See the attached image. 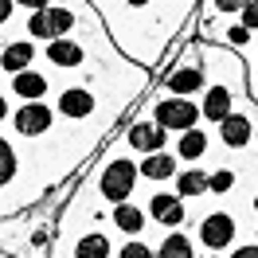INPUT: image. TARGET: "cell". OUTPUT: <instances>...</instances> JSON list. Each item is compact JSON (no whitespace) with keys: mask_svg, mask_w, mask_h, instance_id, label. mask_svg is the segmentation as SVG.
I'll return each instance as SVG.
<instances>
[{"mask_svg":"<svg viewBox=\"0 0 258 258\" xmlns=\"http://www.w3.org/2000/svg\"><path fill=\"white\" fill-rule=\"evenodd\" d=\"M137 164L133 161H113L106 164V172H102V196L106 200H113L117 208H121V200H125L129 192H133V184H137Z\"/></svg>","mask_w":258,"mask_h":258,"instance_id":"cell-1","label":"cell"},{"mask_svg":"<svg viewBox=\"0 0 258 258\" xmlns=\"http://www.w3.org/2000/svg\"><path fill=\"white\" fill-rule=\"evenodd\" d=\"M32 35H43V39H51L55 43V35H63L75 28V12L71 8H63V4H47V8H35L32 16Z\"/></svg>","mask_w":258,"mask_h":258,"instance_id":"cell-2","label":"cell"},{"mask_svg":"<svg viewBox=\"0 0 258 258\" xmlns=\"http://www.w3.org/2000/svg\"><path fill=\"white\" fill-rule=\"evenodd\" d=\"M153 117H157V125H161V129H180V133H192L200 110H196L192 102H184V98H168V102H161V106L153 110Z\"/></svg>","mask_w":258,"mask_h":258,"instance_id":"cell-3","label":"cell"},{"mask_svg":"<svg viewBox=\"0 0 258 258\" xmlns=\"http://www.w3.org/2000/svg\"><path fill=\"white\" fill-rule=\"evenodd\" d=\"M200 239L208 242L211 250L227 246V242L235 239V219H231L227 211H211V215H204V223H200Z\"/></svg>","mask_w":258,"mask_h":258,"instance_id":"cell-4","label":"cell"},{"mask_svg":"<svg viewBox=\"0 0 258 258\" xmlns=\"http://www.w3.org/2000/svg\"><path fill=\"white\" fill-rule=\"evenodd\" d=\"M12 129L28 133V137L47 133V129H51V106H43V102H28V106H20V113H12Z\"/></svg>","mask_w":258,"mask_h":258,"instance_id":"cell-5","label":"cell"},{"mask_svg":"<svg viewBox=\"0 0 258 258\" xmlns=\"http://www.w3.org/2000/svg\"><path fill=\"white\" fill-rule=\"evenodd\" d=\"M164 133H168V129L149 125V121H137V125L129 129V145L137 149V153H149V157H157V153L164 149Z\"/></svg>","mask_w":258,"mask_h":258,"instance_id":"cell-6","label":"cell"},{"mask_svg":"<svg viewBox=\"0 0 258 258\" xmlns=\"http://www.w3.org/2000/svg\"><path fill=\"white\" fill-rule=\"evenodd\" d=\"M200 113H204L208 121H219V125H223L227 117H231V90H227V86H208V98H204Z\"/></svg>","mask_w":258,"mask_h":258,"instance_id":"cell-7","label":"cell"},{"mask_svg":"<svg viewBox=\"0 0 258 258\" xmlns=\"http://www.w3.org/2000/svg\"><path fill=\"white\" fill-rule=\"evenodd\" d=\"M59 110H63L67 117H90L94 98L86 94L82 86H71V90H63V94H59Z\"/></svg>","mask_w":258,"mask_h":258,"instance_id":"cell-8","label":"cell"},{"mask_svg":"<svg viewBox=\"0 0 258 258\" xmlns=\"http://www.w3.org/2000/svg\"><path fill=\"white\" fill-rule=\"evenodd\" d=\"M164 86H168V90H172V94H192V90H200V86H204V71H200V67H176V71H172V75H168V82H164Z\"/></svg>","mask_w":258,"mask_h":258,"instance_id":"cell-9","label":"cell"},{"mask_svg":"<svg viewBox=\"0 0 258 258\" xmlns=\"http://www.w3.org/2000/svg\"><path fill=\"white\" fill-rule=\"evenodd\" d=\"M141 176H145V180H168V176H176V157H168V153L145 157V161H141Z\"/></svg>","mask_w":258,"mask_h":258,"instance_id":"cell-10","label":"cell"},{"mask_svg":"<svg viewBox=\"0 0 258 258\" xmlns=\"http://www.w3.org/2000/svg\"><path fill=\"white\" fill-rule=\"evenodd\" d=\"M12 94H20V98H43L47 94V79L43 75H35V71H24V75H16L12 79Z\"/></svg>","mask_w":258,"mask_h":258,"instance_id":"cell-11","label":"cell"},{"mask_svg":"<svg viewBox=\"0 0 258 258\" xmlns=\"http://www.w3.org/2000/svg\"><path fill=\"white\" fill-rule=\"evenodd\" d=\"M47 59L55 67H79L82 63V47L71 43V39H55V43H47Z\"/></svg>","mask_w":258,"mask_h":258,"instance_id":"cell-12","label":"cell"},{"mask_svg":"<svg viewBox=\"0 0 258 258\" xmlns=\"http://www.w3.org/2000/svg\"><path fill=\"white\" fill-rule=\"evenodd\" d=\"M149 211H153V219H161V223H168V227L184 219V208H180V200H176V196H153Z\"/></svg>","mask_w":258,"mask_h":258,"instance_id":"cell-13","label":"cell"},{"mask_svg":"<svg viewBox=\"0 0 258 258\" xmlns=\"http://www.w3.org/2000/svg\"><path fill=\"white\" fill-rule=\"evenodd\" d=\"M32 43H8V47H4V71H8V75H12V79H16V75H24V67L32 63Z\"/></svg>","mask_w":258,"mask_h":258,"instance_id":"cell-14","label":"cell"},{"mask_svg":"<svg viewBox=\"0 0 258 258\" xmlns=\"http://www.w3.org/2000/svg\"><path fill=\"white\" fill-rule=\"evenodd\" d=\"M223 141H227L231 149H242L246 141H250V121H246V117H239V113H231V117L223 121Z\"/></svg>","mask_w":258,"mask_h":258,"instance_id":"cell-15","label":"cell"},{"mask_svg":"<svg viewBox=\"0 0 258 258\" xmlns=\"http://www.w3.org/2000/svg\"><path fill=\"white\" fill-rule=\"evenodd\" d=\"M113 223L121 227L125 235H137V231L145 227V211L133 208V204H121V208H113Z\"/></svg>","mask_w":258,"mask_h":258,"instance_id":"cell-16","label":"cell"},{"mask_svg":"<svg viewBox=\"0 0 258 258\" xmlns=\"http://www.w3.org/2000/svg\"><path fill=\"white\" fill-rule=\"evenodd\" d=\"M180 157H184V161H196V157H204V153H208V133H200V129H192V133H184V137H180Z\"/></svg>","mask_w":258,"mask_h":258,"instance_id":"cell-17","label":"cell"},{"mask_svg":"<svg viewBox=\"0 0 258 258\" xmlns=\"http://www.w3.org/2000/svg\"><path fill=\"white\" fill-rule=\"evenodd\" d=\"M208 188H211L208 172H184V176H176V192L180 196H204Z\"/></svg>","mask_w":258,"mask_h":258,"instance_id":"cell-18","label":"cell"},{"mask_svg":"<svg viewBox=\"0 0 258 258\" xmlns=\"http://www.w3.org/2000/svg\"><path fill=\"white\" fill-rule=\"evenodd\" d=\"M75 258H110V242L102 239V235H86L75 246Z\"/></svg>","mask_w":258,"mask_h":258,"instance_id":"cell-19","label":"cell"},{"mask_svg":"<svg viewBox=\"0 0 258 258\" xmlns=\"http://www.w3.org/2000/svg\"><path fill=\"white\" fill-rule=\"evenodd\" d=\"M157 258H192V242L184 239V235H168L161 242V254Z\"/></svg>","mask_w":258,"mask_h":258,"instance_id":"cell-20","label":"cell"},{"mask_svg":"<svg viewBox=\"0 0 258 258\" xmlns=\"http://www.w3.org/2000/svg\"><path fill=\"white\" fill-rule=\"evenodd\" d=\"M121 258H157V254L149 250L145 242H125V246H121Z\"/></svg>","mask_w":258,"mask_h":258,"instance_id":"cell-21","label":"cell"},{"mask_svg":"<svg viewBox=\"0 0 258 258\" xmlns=\"http://www.w3.org/2000/svg\"><path fill=\"white\" fill-rule=\"evenodd\" d=\"M231 184H235V176H231L227 168H219V172L211 176V192H231Z\"/></svg>","mask_w":258,"mask_h":258,"instance_id":"cell-22","label":"cell"},{"mask_svg":"<svg viewBox=\"0 0 258 258\" xmlns=\"http://www.w3.org/2000/svg\"><path fill=\"white\" fill-rule=\"evenodd\" d=\"M242 24H246V32H250V28H258V0L242 4Z\"/></svg>","mask_w":258,"mask_h":258,"instance_id":"cell-23","label":"cell"},{"mask_svg":"<svg viewBox=\"0 0 258 258\" xmlns=\"http://www.w3.org/2000/svg\"><path fill=\"white\" fill-rule=\"evenodd\" d=\"M12 176H16V153L4 145V180H12Z\"/></svg>","mask_w":258,"mask_h":258,"instance_id":"cell-24","label":"cell"},{"mask_svg":"<svg viewBox=\"0 0 258 258\" xmlns=\"http://www.w3.org/2000/svg\"><path fill=\"white\" fill-rule=\"evenodd\" d=\"M246 28H231V32H227V39H231V43H246Z\"/></svg>","mask_w":258,"mask_h":258,"instance_id":"cell-25","label":"cell"},{"mask_svg":"<svg viewBox=\"0 0 258 258\" xmlns=\"http://www.w3.org/2000/svg\"><path fill=\"white\" fill-rule=\"evenodd\" d=\"M231 258H258V246H239Z\"/></svg>","mask_w":258,"mask_h":258,"instance_id":"cell-26","label":"cell"},{"mask_svg":"<svg viewBox=\"0 0 258 258\" xmlns=\"http://www.w3.org/2000/svg\"><path fill=\"white\" fill-rule=\"evenodd\" d=\"M254 211H258V196H254Z\"/></svg>","mask_w":258,"mask_h":258,"instance_id":"cell-27","label":"cell"}]
</instances>
